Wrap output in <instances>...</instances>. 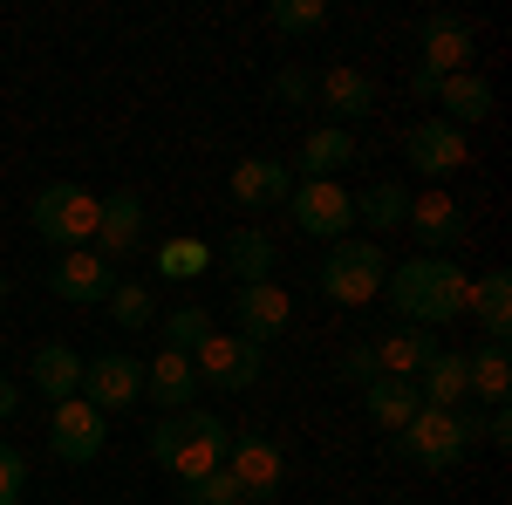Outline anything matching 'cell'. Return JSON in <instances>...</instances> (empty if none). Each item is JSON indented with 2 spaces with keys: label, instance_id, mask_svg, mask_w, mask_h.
<instances>
[{
  "label": "cell",
  "instance_id": "obj_31",
  "mask_svg": "<svg viewBox=\"0 0 512 505\" xmlns=\"http://www.w3.org/2000/svg\"><path fill=\"white\" fill-rule=\"evenodd\" d=\"M205 267H212V246H205V239H164L158 246V273L164 280H198Z\"/></svg>",
  "mask_w": 512,
  "mask_h": 505
},
{
  "label": "cell",
  "instance_id": "obj_17",
  "mask_svg": "<svg viewBox=\"0 0 512 505\" xmlns=\"http://www.w3.org/2000/svg\"><path fill=\"white\" fill-rule=\"evenodd\" d=\"M417 69H431V76H465V69H472V28H465L458 14H431V21H424V55H417Z\"/></svg>",
  "mask_w": 512,
  "mask_h": 505
},
{
  "label": "cell",
  "instance_id": "obj_33",
  "mask_svg": "<svg viewBox=\"0 0 512 505\" xmlns=\"http://www.w3.org/2000/svg\"><path fill=\"white\" fill-rule=\"evenodd\" d=\"M321 21H328V0H274L267 7V28H280V35H315Z\"/></svg>",
  "mask_w": 512,
  "mask_h": 505
},
{
  "label": "cell",
  "instance_id": "obj_11",
  "mask_svg": "<svg viewBox=\"0 0 512 505\" xmlns=\"http://www.w3.org/2000/svg\"><path fill=\"white\" fill-rule=\"evenodd\" d=\"M137 396H144V362L137 355H89L82 362V403L89 410L110 417V410H130Z\"/></svg>",
  "mask_w": 512,
  "mask_h": 505
},
{
  "label": "cell",
  "instance_id": "obj_13",
  "mask_svg": "<svg viewBox=\"0 0 512 505\" xmlns=\"http://www.w3.org/2000/svg\"><path fill=\"white\" fill-rule=\"evenodd\" d=\"M233 321H239V335H246L253 349H267L274 335H287L294 301H287L280 280H253V287H233Z\"/></svg>",
  "mask_w": 512,
  "mask_h": 505
},
{
  "label": "cell",
  "instance_id": "obj_5",
  "mask_svg": "<svg viewBox=\"0 0 512 505\" xmlns=\"http://www.w3.org/2000/svg\"><path fill=\"white\" fill-rule=\"evenodd\" d=\"M96 212H103V198L89 192V185L55 178V185H41V192H35V239L62 246V253H76V246L96 239Z\"/></svg>",
  "mask_w": 512,
  "mask_h": 505
},
{
  "label": "cell",
  "instance_id": "obj_30",
  "mask_svg": "<svg viewBox=\"0 0 512 505\" xmlns=\"http://www.w3.org/2000/svg\"><path fill=\"white\" fill-rule=\"evenodd\" d=\"M103 308H110V321H117V328H130V335H144V328H158V294H151L144 280H130V273L117 280V294H110Z\"/></svg>",
  "mask_w": 512,
  "mask_h": 505
},
{
  "label": "cell",
  "instance_id": "obj_19",
  "mask_svg": "<svg viewBox=\"0 0 512 505\" xmlns=\"http://www.w3.org/2000/svg\"><path fill=\"white\" fill-rule=\"evenodd\" d=\"M437 355V335L431 328H390L383 342H376V369L383 376H396V383H417L424 369H431Z\"/></svg>",
  "mask_w": 512,
  "mask_h": 505
},
{
  "label": "cell",
  "instance_id": "obj_22",
  "mask_svg": "<svg viewBox=\"0 0 512 505\" xmlns=\"http://www.w3.org/2000/svg\"><path fill=\"white\" fill-rule=\"evenodd\" d=\"M465 314H478V328H485V342H506L512 335V273H478L472 294H465Z\"/></svg>",
  "mask_w": 512,
  "mask_h": 505
},
{
  "label": "cell",
  "instance_id": "obj_27",
  "mask_svg": "<svg viewBox=\"0 0 512 505\" xmlns=\"http://www.w3.org/2000/svg\"><path fill=\"white\" fill-rule=\"evenodd\" d=\"M465 376H472V396L478 403H506L512 396V362H506V342H478L472 355H465Z\"/></svg>",
  "mask_w": 512,
  "mask_h": 505
},
{
  "label": "cell",
  "instance_id": "obj_16",
  "mask_svg": "<svg viewBox=\"0 0 512 505\" xmlns=\"http://www.w3.org/2000/svg\"><path fill=\"white\" fill-rule=\"evenodd\" d=\"M315 96H321V110L342 123V130H349V123H362L369 110H376V82L362 76V69H349V62H335L328 76H315Z\"/></svg>",
  "mask_w": 512,
  "mask_h": 505
},
{
  "label": "cell",
  "instance_id": "obj_18",
  "mask_svg": "<svg viewBox=\"0 0 512 505\" xmlns=\"http://www.w3.org/2000/svg\"><path fill=\"white\" fill-rule=\"evenodd\" d=\"M144 396L158 403L164 417H171V410H198V369H192V355L158 349V362L144 369Z\"/></svg>",
  "mask_w": 512,
  "mask_h": 505
},
{
  "label": "cell",
  "instance_id": "obj_12",
  "mask_svg": "<svg viewBox=\"0 0 512 505\" xmlns=\"http://www.w3.org/2000/svg\"><path fill=\"white\" fill-rule=\"evenodd\" d=\"M403 157H410L424 178H458V171L472 164V144H465V130H451L444 117H424V123H410Z\"/></svg>",
  "mask_w": 512,
  "mask_h": 505
},
{
  "label": "cell",
  "instance_id": "obj_24",
  "mask_svg": "<svg viewBox=\"0 0 512 505\" xmlns=\"http://www.w3.org/2000/svg\"><path fill=\"white\" fill-rule=\"evenodd\" d=\"M219 267L233 273V287L267 280V273H274V239L260 233V226H239V233H226V246H219Z\"/></svg>",
  "mask_w": 512,
  "mask_h": 505
},
{
  "label": "cell",
  "instance_id": "obj_21",
  "mask_svg": "<svg viewBox=\"0 0 512 505\" xmlns=\"http://www.w3.org/2000/svg\"><path fill=\"white\" fill-rule=\"evenodd\" d=\"M342 164H355V137L342 123H315V130L301 137V151H294L287 171H301V178H335Z\"/></svg>",
  "mask_w": 512,
  "mask_h": 505
},
{
  "label": "cell",
  "instance_id": "obj_37",
  "mask_svg": "<svg viewBox=\"0 0 512 505\" xmlns=\"http://www.w3.org/2000/svg\"><path fill=\"white\" fill-rule=\"evenodd\" d=\"M342 376H349V383H376V376H383V369H376V342H362V349H349L342 355Z\"/></svg>",
  "mask_w": 512,
  "mask_h": 505
},
{
  "label": "cell",
  "instance_id": "obj_28",
  "mask_svg": "<svg viewBox=\"0 0 512 505\" xmlns=\"http://www.w3.org/2000/svg\"><path fill=\"white\" fill-rule=\"evenodd\" d=\"M362 403H369V417H376V424L390 430H403L410 424V417H417V410H424V396H417V383H396V376H376V383L362 389Z\"/></svg>",
  "mask_w": 512,
  "mask_h": 505
},
{
  "label": "cell",
  "instance_id": "obj_38",
  "mask_svg": "<svg viewBox=\"0 0 512 505\" xmlns=\"http://www.w3.org/2000/svg\"><path fill=\"white\" fill-rule=\"evenodd\" d=\"M478 437H485V444H499V451H506V444H512V410H506V403H499V410H492V417H478Z\"/></svg>",
  "mask_w": 512,
  "mask_h": 505
},
{
  "label": "cell",
  "instance_id": "obj_26",
  "mask_svg": "<svg viewBox=\"0 0 512 505\" xmlns=\"http://www.w3.org/2000/svg\"><path fill=\"white\" fill-rule=\"evenodd\" d=\"M437 103H444V123H451V130L485 123V117H492V82L472 76V69H465V76H444V82H437Z\"/></svg>",
  "mask_w": 512,
  "mask_h": 505
},
{
  "label": "cell",
  "instance_id": "obj_32",
  "mask_svg": "<svg viewBox=\"0 0 512 505\" xmlns=\"http://www.w3.org/2000/svg\"><path fill=\"white\" fill-rule=\"evenodd\" d=\"M164 349L171 355H198V342H205V335H212V314L205 308H178V314H164Z\"/></svg>",
  "mask_w": 512,
  "mask_h": 505
},
{
  "label": "cell",
  "instance_id": "obj_20",
  "mask_svg": "<svg viewBox=\"0 0 512 505\" xmlns=\"http://www.w3.org/2000/svg\"><path fill=\"white\" fill-rule=\"evenodd\" d=\"M287 192H294V171H287L280 157H246V164H233V198L246 205V212L287 205Z\"/></svg>",
  "mask_w": 512,
  "mask_h": 505
},
{
  "label": "cell",
  "instance_id": "obj_39",
  "mask_svg": "<svg viewBox=\"0 0 512 505\" xmlns=\"http://www.w3.org/2000/svg\"><path fill=\"white\" fill-rule=\"evenodd\" d=\"M437 82H444V76H431V69H410V96H437Z\"/></svg>",
  "mask_w": 512,
  "mask_h": 505
},
{
  "label": "cell",
  "instance_id": "obj_23",
  "mask_svg": "<svg viewBox=\"0 0 512 505\" xmlns=\"http://www.w3.org/2000/svg\"><path fill=\"white\" fill-rule=\"evenodd\" d=\"M417 396H424V410H465L472 403V376H465V355L437 349L431 369L417 376Z\"/></svg>",
  "mask_w": 512,
  "mask_h": 505
},
{
  "label": "cell",
  "instance_id": "obj_14",
  "mask_svg": "<svg viewBox=\"0 0 512 505\" xmlns=\"http://www.w3.org/2000/svg\"><path fill=\"white\" fill-rule=\"evenodd\" d=\"M403 226H410V233H417V246H424V253H437V260H451V246L472 233L465 205H458V198H444V192L410 198V219H403Z\"/></svg>",
  "mask_w": 512,
  "mask_h": 505
},
{
  "label": "cell",
  "instance_id": "obj_25",
  "mask_svg": "<svg viewBox=\"0 0 512 505\" xmlns=\"http://www.w3.org/2000/svg\"><path fill=\"white\" fill-rule=\"evenodd\" d=\"M35 389L48 396V403L82 396V355L69 349V342H41V349H35Z\"/></svg>",
  "mask_w": 512,
  "mask_h": 505
},
{
  "label": "cell",
  "instance_id": "obj_7",
  "mask_svg": "<svg viewBox=\"0 0 512 505\" xmlns=\"http://www.w3.org/2000/svg\"><path fill=\"white\" fill-rule=\"evenodd\" d=\"M192 369H198V383H212V389H226V396H239V389H253L260 383V369H267V349H253L246 335H205L192 355Z\"/></svg>",
  "mask_w": 512,
  "mask_h": 505
},
{
  "label": "cell",
  "instance_id": "obj_3",
  "mask_svg": "<svg viewBox=\"0 0 512 505\" xmlns=\"http://www.w3.org/2000/svg\"><path fill=\"white\" fill-rule=\"evenodd\" d=\"M472 424H478L472 410H417L410 424L396 430V451H403L410 465H424V471H451L472 451V437H478Z\"/></svg>",
  "mask_w": 512,
  "mask_h": 505
},
{
  "label": "cell",
  "instance_id": "obj_40",
  "mask_svg": "<svg viewBox=\"0 0 512 505\" xmlns=\"http://www.w3.org/2000/svg\"><path fill=\"white\" fill-rule=\"evenodd\" d=\"M14 410H21V389H14V383H7V376H0V424H7Z\"/></svg>",
  "mask_w": 512,
  "mask_h": 505
},
{
  "label": "cell",
  "instance_id": "obj_2",
  "mask_svg": "<svg viewBox=\"0 0 512 505\" xmlns=\"http://www.w3.org/2000/svg\"><path fill=\"white\" fill-rule=\"evenodd\" d=\"M226 444H233V430L219 424L212 410H171V417H158V430H151V458H158L178 485L212 478V471L226 465Z\"/></svg>",
  "mask_w": 512,
  "mask_h": 505
},
{
  "label": "cell",
  "instance_id": "obj_36",
  "mask_svg": "<svg viewBox=\"0 0 512 505\" xmlns=\"http://www.w3.org/2000/svg\"><path fill=\"white\" fill-rule=\"evenodd\" d=\"M274 96H280V103H294V110H308L315 76H308V69H280V76H274Z\"/></svg>",
  "mask_w": 512,
  "mask_h": 505
},
{
  "label": "cell",
  "instance_id": "obj_15",
  "mask_svg": "<svg viewBox=\"0 0 512 505\" xmlns=\"http://www.w3.org/2000/svg\"><path fill=\"white\" fill-rule=\"evenodd\" d=\"M144 246V198L137 192H110L103 198V212H96V239H89V253H103L110 267L130 260Z\"/></svg>",
  "mask_w": 512,
  "mask_h": 505
},
{
  "label": "cell",
  "instance_id": "obj_41",
  "mask_svg": "<svg viewBox=\"0 0 512 505\" xmlns=\"http://www.w3.org/2000/svg\"><path fill=\"white\" fill-rule=\"evenodd\" d=\"M0 301H7V273H0Z\"/></svg>",
  "mask_w": 512,
  "mask_h": 505
},
{
  "label": "cell",
  "instance_id": "obj_35",
  "mask_svg": "<svg viewBox=\"0 0 512 505\" xmlns=\"http://www.w3.org/2000/svg\"><path fill=\"white\" fill-rule=\"evenodd\" d=\"M28 499V458L14 444H0V505H21Z\"/></svg>",
  "mask_w": 512,
  "mask_h": 505
},
{
  "label": "cell",
  "instance_id": "obj_29",
  "mask_svg": "<svg viewBox=\"0 0 512 505\" xmlns=\"http://www.w3.org/2000/svg\"><path fill=\"white\" fill-rule=\"evenodd\" d=\"M355 219H362L369 233H396V226L410 219V192H403L396 178H383V185H362V198H355Z\"/></svg>",
  "mask_w": 512,
  "mask_h": 505
},
{
  "label": "cell",
  "instance_id": "obj_8",
  "mask_svg": "<svg viewBox=\"0 0 512 505\" xmlns=\"http://www.w3.org/2000/svg\"><path fill=\"white\" fill-rule=\"evenodd\" d=\"M226 471H233V485L246 492V505H274L280 499V478H287V458H280L274 437L246 430V437L226 444Z\"/></svg>",
  "mask_w": 512,
  "mask_h": 505
},
{
  "label": "cell",
  "instance_id": "obj_4",
  "mask_svg": "<svg viewBox=\"0 0 512 505\" xmlns=\"http://www.w3.org/2000/svg\"><path fill=\"white\" fill-rule=\"evenodd\" d=\"M383 273H390V260H383L376 239H335L315 280H321V294H328L335 308H362V301L383 294Z\"/></svg>",
  "mask_w": 512,
  "mask_h": 505
},
{
  "label": "cell",
  "instance_id": "obj_1",
  "mask_svg": "<svg viewBox=\"0 0 512 505\" xmlns=\"http://www.w3.org/2000/svg\"><path fill=\"white\" fill-rule=\"evenodd\" d=\"M383 294H390V308L403 328H444V321H458L465 314V294H472V273L458 267V260H437V253H410L403 267L383 273Z\"/></svg>",
  "mask_w": 512,
  "mask_h": 505
},
{
  "label": "cell",
  "instance_id": "obj_6",
  "mask_svg": "<svg viewBox=\"0 0 512 505\" xmlns=\"http://www.w3.org/2000/svg\"><path fill=\"white\" fill-rule=\"evenodd\" d=\"M287 219H294V233L301 239H349L355 226V192L349 185H335V178H301L294 192H287Z\"/></svg>",
  "mask_w": 512,
  "mask_h": 505
},
{
  "label": "cell",
  "instance_id": "obj_10",
  "mask_svg": "<svg viewBox=\"0 0 512 505\" xmlns=\"http://www.w3.org/2000/svg\"><path fill=\"white\" fill-rule=\"evenodd\" d=\"M123 273L103 260V253H89V246H76V253H62L55 267H48V294L55 301H76V308H96V301H110L117 294Z\"/></svg>",
  "mask_w": 512,
  "mask_h": 505
},
{
  "label": "cell",
  "instance_id": "obj_34",
  "mask_svg": "<svg viewBox=\"0 0 512 505\" xmlns=\"http://www.w3.org/2000/svg\"><path fill=\"white\" fill-rule=\"evenodd\" d=\"M185 505H246V492L233 485V471L219 465L212 478H198V485H185Z\"/></svg>",
  "mask_w": 512,
  "mask_h": 505
},
{
  "label": "cell",
  "instance_id": "obj_9",
  "mask_svg": "<svg viewBox=\"0 0 512 505\" xmlns=\"http://www.w3.org/2000/svg\"><path fill=\"white\" fill-rule=\"evenodd\" d=\"M48 444H55L62 465H96L103 444H110V417L89 410L82 396H69V403H55V417H48Z\"/></svg>",
  "mask_w": 512,
  "mask_h": 505
}]
</instances>
